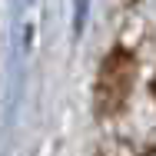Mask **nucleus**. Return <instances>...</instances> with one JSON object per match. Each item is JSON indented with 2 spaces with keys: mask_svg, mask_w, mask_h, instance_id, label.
Returning <instances> with one entry per match:
<instances>
[{
  "mask_svg": "<svg viewBox=\"0 0 156 156\" xmlns=\"http://www.w3.org/2000/svg\"><path fill=\"white\" fill-rule=\"evenodd\" d=\"M133 73H136V60L126 50H113L103 60V66H100V83H96L100 113L113 116V113L123 110V103L129 100V90H133Z\"/></svg>",
  "mask_w": 156,
  "mask_h": 156,
  "instance_id": "obj_1",
  "label": "nucleus"
}]
</instances>
